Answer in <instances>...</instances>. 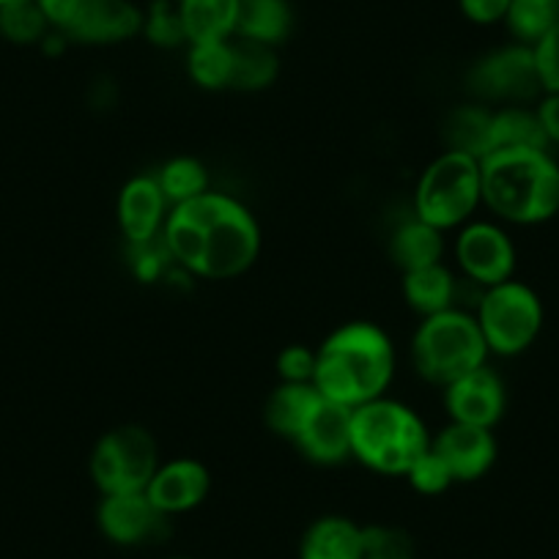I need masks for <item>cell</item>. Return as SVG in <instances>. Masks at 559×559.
<instances>
[{"instance_id": "cell-21", "label": "cell", "mask_w": 559, "mask_h": 559, "mask_svg": "<svg viewBox=\"0 0 559 559\" xmlns=\"http://www.w3.org/2000/svg\"><path fill=\"white\" fill-rule=\"evenodd\" d=\"M319 397L321 392L316 384H286V381H280L272 390V395L266 397V406H263L266 428L272 433H277L280 439L294 442L299 428L305 426L308 414L319 403Z\"/></svg>"}, {"instance_id": "cell-18", "label": "cell", "mask_w": 559, "mask_h": 559, "mask_svg": "<svg viewBox=\"0 0 559 559\" xmlns=\"http://www.w3.org/2000/svg\"><path fill=\"white\" fill-rule=\"evenodd\" d=\"M362 526L346 515H321L299 540V559H362Z\"/></svg>"}, {"instance_id": "cell-40", "label": "cell", "mask_w": 559, "mask_h": 559, "mask_svg": "<svg viewBox=\"0 0 559 559\" xmlns=\"http://www.w3.org/2000/svg\"><path fill=\"white\" fill-rule=\"evenodd\" d=\"M0 41H3V36H0Z\"/></svg>"}, {"instance_id": "cell-31", "label": "cell", "mask_w": 559, "mask_h": 559, "mask_svg": "<svg viewBox=\"0 0 559 559\" xmlns=\"http://www.w3.org/2000/svg\"><path fill=\"white\" fill-rule=\"evenodd\" d=\"M362 559H417L414 537L401 526L370 524L362 526Z\"/></svg>"}, {"instance_id": "cell-39", "label": "cell", "mask_w": 559, "mask_h": 559, "mask_svg": "<svg viewBox=\"0 0 559 559\" xmlns=\"http://www.w3.org/2000/svg\"><path fill=\"white\" fill-rule=\"evenodd\" d=\"M170 559H187V557H170Z\"/></svg>"}, {"instance_id": "cell-5", "label": "cell", "mask_w": 559, "mask_h": 559, "mask_svg": "<svg viewBox=\"0 0 559 559\" xmlns=\"http://www.w3.org/2000/svg\"><path fill=\"white\" fill-rule=\"evenodd\" d=\"M488 346L477 319L461 308L426 316L412 341V359L417 373L437 386L453 384L469 370L486 365Z\"/></svg>"}, {"instance_id": "cell-14", "label": "cell", "mask_w": 559, "mask_h": 559, "mask_svg": "<svg viewBox=\"0 0 559 559\" xmlns=\"http://www.w3.org/2000/svg\"><path fill=\"white\" fill-rule=\"evenodd\" d=\"M313 464L335 466L352 459V408L321 395L294 439Z\"/></svg>"}, {"instance_id": "cell-19", "label": "cell", "mask_w": 559, "mask_h": 559, "mask_svg": "<svg viewBox=\"0 0 559 559\" xmlns=\"http://www.w3.org/2000/svg\"><path fill=\"white\" fill-rule=\"evenodd\" d=\"M401 292L408 308L417 310V313L426 319V316H437L455 308L459 283H455L453 272H450L444 263H433V266L403 272Z\"/></svg>"}, {"instance_id": "cell-33", "label": "cell", "mask_w": 559, "mask_h": 559, "mask_svg": "<svg viewBox=\"0 0 559 559\" xmlns=\"http://www.w3.org/2000/svg\"><path fill=\"white\" fill-rule=\"evenodd\" d=\"M406 480L414 491L426 493V497H439V493H444L455 483L448 464L433 453V448L414 461L412 469L406 472Z\"/></svg>"}, {"instance_id": "cell-13", "label": "cell", "mask_w": 559, "mask_h": 559, "mask_svg": "<svg viewBox=\"0 0 559 559\" xmlns=\"http://www.w3.org/2000/svg\"><path fill=\"white\" fill-rule=\"evenodd\" d=\"M508 406V392L504 381L491 368L469 370L466 376L455 379L444 386V408L450 414V423H464V426L491 428L504 417Z\"/></svg>"}, {"instance_id": "cell-23", "label": "cell", "mask_w": 559, "mask_h": 559, "mask_svg": "<svg viewBox=\"0 0 559 559\" xmlns=\"http://www.w3.org/2000/svg\"><path fill=\"white\" fill-rule=\"evenodd\" d=\"M442 230L423 223L419 217H412L403 225H397L395 234L390 236V258L401 272H414V269L442 263Z\"/></svg>"}, {"instance_id": "cell-37", "label": "cell", "mask_w": 559, "mask_h": 559, "mask_svg": "<svg viewBox=\"0 0 559 559\" xmlns=\"http://www.w3.org/2000/svg\"><path fill=\"white\" fill-rule=\"evenodd\" d=\"M535 110L543 123V132H546L548 146H559V94H543Z\"/></svg>"}, {"instance_id": "cell-7", "label": "cell", "mask_w": 559, "mask_h": 559, "mask_svg": "<svg viewBox=\"0 0 559 559\" xmlns=\"http://www.w3.org/2000/svg\"><path fill=\"white\" fill-rule=\"evenodd\" d=\"M475 319L486 337L488 354L519 357L540 335L543 302L526 283L504 280L499 286L483 288Z\"/></svg>"}, {"instance_id": "cell-15", "label": "cell", "mask_w": 559, "mask_h": 559, "mask_svg": "<svg viewBox=\"0 0 559 559\" xmlns=\"http://www.w3.org/2000/svg\"><path fill=\"white\" fill-rule=\"evenodd\" d=\"M433 453L448 464L455 483H475L497 464V439L491 428L450 423L431 442Z\"/></svg>"}, {"instance_id": "cell-16", "label": "cell", "mask_w": 559, "mask_h": 559, "mask_svg": "<svg viewBox=\"0 0 559 559\" xmlns=\"http://www.w3.org/2000/svg\"><path fill=\"white\" fill-rule=\"evenodd\" d=\"M168 201L159 190L157 176H134L118 195V225L129 245H146L163 236L168 219Z\"/></svg>"}, {"instance_id": "cell-3", "label": "cell", "mask_w": 559, "mask_h": 559, "mask_svg": "<svg viewBox=\"0 0 559 559\" xmlns=\"http://www.w3.org/2000/svg\"><path fill=\"white\" fill-rule=\"evenodd\" d=\"M483 203L513 225L559 214V165L548 148H493L480 159Z\"/></svg>"}, {"instance_id": "cell-8", "label": "cell", "mask_w": 559, "mask_h": 559, "mask_svg": "<svg viewBox=\"0 0 559 559\" xmlns=\"http://www.w3.org/2000/svg\"><path fill=\"white\" fill-rule=\"evenodd\" d=\"M159 469V450L152 433L140 426H118L96 442L91 453V480L102 497L146 491Z\"/></svg>"}, {"instance_id": "cell-32", "label": "cell", "mask_w": 559, "mask_h": 559, "mask_svg": "<svg viewBox=\"0 0 559 559\" xmlns=\"http://www.w3.org/2000/svg\"><path fill=\"white\" fill-rule=\"evenodd\" d=\"M140 34H146L148 41H154L157 47H179L181 41H187L176 0H154L148 12L143 14Z\"/></svg>"}, {"instance_id": "cell-25", "label": "cell", "mask_w": 559, "mask_h": 559, "mask_svg": "<svg viewBox=\"0 0 559 559\" xmlns=\"http://www.w3.org/2000/svg\"><path fill=\"white\" fill-rule=\"evenodd\" d=\"M493 148H548L537 110H530L524 105H508L502 110H493L491 152Z\"/></svg>"}, {"instance_id": "cell-12", "label": "cell", "mask_w": 559, "mask_h": 559, "mask_svg": "<svg viewBox=\"0 0 559 559\" xmlns=\"http://www.w3.org/2000/svg\"><path fill=\"white\" fill-rule=\"evenodd\" d=\"M96 526L116 546L134 548L157 543L168 532V515L154 508L146 491L110 493L96 508Z\"/></svg>"}, {"instance_id": "cell-34", "label": "cell", "mask_w": 559, "mask_h": 559, "mask_svg": "<svg viewBox=\"0 0 559 559\" xmlns=\"http://www.w3.org/2000/svg\"><path fill=\"white\" fill-rule=\"evenodd\" d=\"M277 373L286 384H313L316 352L308 346H286L277 357Z\"/></svg>"}, {"instance_id": "cell-36", "label": "cell", "mask_w": 559, "mask_h": 559, "mask_svg": "<svg viewBox=\"0 0 559 559\" xmlns=\"http://www.w3.org/2000/svg\"><path fill=\"white\" fill-rule=\"evenodd\" d=\"M510 3L513 0H459L464 17L475 25L504 23Z\"/></svg>"}, {"instance_id": "cell-35", "label": "cell", "mask_w": 559, "mask_h": 559, "mask_svg": "<svg viewBox=\"0 0 559 559\" xmlns=\"http://www.w3.org/2000/svg\"><path fill=\"white\" fill-rule=\"evenodd\" d=\"M532 52H535L543 94H559V25L554 31H548V34L532 47Z\"/></svg>"}, {"instance_id": "cell-28", "label": "cell", "mask_w": 559, "mask_h": 559, "mask_svg": "<svg viewBox=\"0 0 559 559\" xmlns=\"http://www.w3.org/2000/svg\"><path fill=\"white\" fill-rule=\"evenodd\" d=\"M504 23L515 45L535 47L548 31L559 25V0H513Z\"/></svg>"}, {"instance_id": "cell-22", "label": "cell", "mask_w": 559, "mask_h": 559, "mask_svg": "<svg viewBox=\"0 0 559 559\" xmlns=\"http://www.w3.org/2000/svg\"><path fill=\"white\" fill-rule=\"evenodd\" d=\"M294 14L288 0H241L236 39L277 47L288 39Z\"/></svg>"}, {"instance_id": "cell-11", "label": "cell", "mask_w": 559, "mask_h": 559, "mask_svg": "<svg viewBox=\"0 0 559 559\" xmlns=\"http://www.w3.org/2000/svg\"><path fill=\"white\" fill-rule=\"evenodd\" d=\"M143 31V12L132 0H72L58 34L80 45H118Z\"/></svg>"}, {"instance_id": "cell-24", "label": "cell", "mask_w": 559, "mask_h": 559, "mask_svg": "<svg viewBox=\"0 0 559 559\" xmlns=\"http://www.w3.org/2000/svg\"><path fill=\"white\" fill-rule=\"evenodd\" d=\"M491 118L493 110L480 105L455 107L444 121V152L469 154V157L483 159L491 154Z\"/></svg>"}, {"instance_id": "cell-38", "label": "cell", "mask_w": 559, "mask_h": 559, "mask_svg": "<svg viewBox=\"0 0 559 559\" xmlns=\"http://www.w3.org/2000/svg\"><path fill=\"white\" fill-rule=\"evenodd\" d=\"M9 3H17V0H0V9L9 7Z\"/></svg>"}, {"instance_id": "cell-10", "label": "cell", "mask_w": 559, "mask_h": 559, "mask_svg": "<svg viewBox=\"0 0 559 559\" xmlns=\"http://www.w3.org/2000/svg\"><path fill=\"white\" fill-rule=\"evenodd\" d=\"M455 258L472 286L491 288L513 280L515 272V247L510 236L499 225L477 219V223L461 225L455 239Z\"/></svg>"}, {"instance_id": "cell-17", "label": "cell", "mask_w": 559, "mask_h": 559, "mask_svg": "<svg viewBox=\"0 0 559 559\" xmlns=\"http://www.w3.org/2000/svg\"><path fill=\"white\" fill-rule=\"evenodd\" d=\"M212 488V475L206 466L195 459H174L168 464H159L152 483L146 488V497L163 515H181L203 504Z\"/></svg>"}, {"instance_id": "cell-6", "label": "cell", "mask_w": 559, "mask_h": 559, "mask_svg": "<svg viewBox=\"0 0 559 559\" xmlns=\"http://www.w3.org/2000/svg\"><path fill=\"white\" fill-rule=\"evenodd\" d=\"M483 203L480 159L442 152L419 176L414 190V217L444 230L461 228Z\"/></svg>"}, {"instance_id": "cell-26", "label": "cell", "mask_w": 559, "mask_h": 559, "mask_svg": "<svg viewBox=\"0 0 559 559\" xmlns=\"http://www.w3.org/2000/svg\"><path fill=\"white\" fill-rule=\"evenodd\" d=\"M277 74L280 58L274 47L234 39V78H230V88L263 91L277 80Z\"/></svg>"}, {"instance_id": "cell-4", "label": "cell", "mask_w": 559, "mask_h": 559, "mask_svg": "<svg viewBox=\"0 0 559 559\" xmlns=\"http://www.w3.org/2000/svg\"><path fill=\"white\" fill-rule=\"evenodd\" d=\"M431 442L426 423L406 403L381 395L352 408V459L379 475L406 477Z\"/></svg>"}, {"instance_id": "cell-27", "label": "cell", "mask_w": 559, "mask_h": 559, "mask_svg": "<svg viewBox=\"0 0 559 559\" xmlns=\"http://www.w3.org/2000/svg\"><path fill=\"white\" fill-rule=\"evenodd\" d=\"M187 69H190L192 83L201 85V88H230V78H234V39L190 45Z\"/></svg>"}, {"instance_id": "cell-9", "label": "cell", "mask_w": 559, "mask_h": 559, "mask_svg": "<svg viewBox=\"0 0 559 559\" xmlns=\"http://www.w3.org/2000/svg\"><path fill=\"white\" fill-rule=\"evenodd\" d=\"M472 94L483 102L526 105L543 94L535 52L526 45H510L483 56L466 78Z\"/></svg>"}, {"instance_id": "cell-2", "label": "cell", "mask_w": 559, "mask_h": 559, "mask_svg": "<svg viewBox=\"0 0 559 559\" xmlns=\"http://www.w3.org/2000/svg\"><path fill=\"white\" fill-rule=\"evenodd\" d=\"M395 376L390 335L370 321H352L324 337L316 352L313 384L330 401L357 408L386 392Z\"/></svg>"}, {"instance_id": "cell-30", "label": "cell", "mask_w": 559, "mask_h": 559, "mask_svg": "<svg viewBox=\"0 0 559 559\" xmlns=\"http://www.w3.org/2000/svg\"><path fill=\"white\" fill-rule=\"evenodd\" d=\"M50 31L52 28L41 12L39 0H17V3L0 9V36L9 45H41Z\"/></svg>"}, {"instance_id": "cell-1", "label": "cell", "mask_w": 559, "mask_h": 559, "mask_svg": "<svg viewBox=\"0 0 559 559\" xmlns=\"http://www.w3.org/2000/svg\"><path fill=\"white\" fill-rule=\"evenodd\" d=\"M163 241L176 266L206 280H230L255 263L261 228L239 201L209 190L170 209Z\"/></svg>"}, {"instance_id": "cell-20", "label": "cell", "mask_w": 559, "mask_h": 559, "mask_svg": "<svg viewBox=\"0 0 559 559\" xmlns=\"http://www.w3.org/2000/svg\"><path fill=\"white\" fill-rule=\"evenodd\" d=\"M239 3L241 0H176L187 45L234 39Z\"/></svg>"}, {"instance_id": "cell-29", "label": "cell", "mask_w": 559, "mask_h": 559, "mask_svg": "<svg viewBox=\"0 0 559 559\" xmlns=\"http://www.w3.org/2000/svg\"><path fill=\"white\" fill-rule=\"evenodd\" d=\"M157 181L170 209L195 201L209 192V174L201 159L195 157H176L165 163L157 174Z\"/></svg>"}]
</instances>
